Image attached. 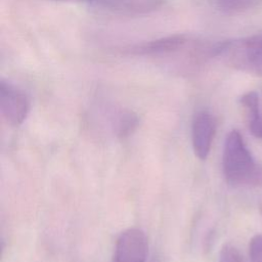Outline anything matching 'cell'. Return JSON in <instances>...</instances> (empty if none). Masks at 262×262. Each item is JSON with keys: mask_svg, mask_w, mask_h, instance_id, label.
<instances>
[{"mask_svg": "<svg viewBox=\"0 0 262 262\" xmlns=\"http://www.w3.org/2000/svg\"><path fill=\"white\" fill-rule=\"evenodd\" d=\"M218 49L219 42L211 43L184 34H176L136 44L128 51L134 55L167 59L169 62L174 59L178 63L180 59V64L183 62L185 67H194L208 58L218 56Z\"/></svg>", "mask_w": 262, "mask_h": 262, "instance_id": "obj_1", "label": "cell"}, {"mask_svg": "<svg viewBox=\"0 0 262 262\" xmlns=\"http://www.w3.org/2000/svg\"><path fill=\"white\" fill-rule=\"evenodd\" d=\"M222 166L225 179L231 185H262V164L255 162L237 130L230 131L225 138Z\"/></svg>", "mask_w": 262, "mask_h": 262, "instance_id": "obj_2", "label": "cell"}, {"mask_svg": "<svg viewBox=\"0 0 262 262\" xmlns=\"http://www.w3.org/2000/svg\"><path fill=\"white\" fill-rule=\"evenodd\" d=\"M218 56L239 71L262 76V33L220 42Z\"/></svg>", "mask_w": 262, "mask_h": 262, "instance_id": "obj_3", "label": "cell"}, {"mask_svg": "<svg viewBox=\"0 0 262 262\" xmlns=\"http://www.w3.org/2000/svg\"><path fill=\"white\" fill-rule=\"evenodd\" d=\"M0 110L2 116L10 125L18 126L28 116L30 102L21 89L8 81L1 80Z\"/></svg>", "mask_w": 262, "mask_h": 262, "instance_id": "obj_4", "label": "cell"}, {"mask_svg": "<svg viewBox=\"0 0 262 262\" xmlns=\"http://www.w3.org/2000/svg\"><path fill=\"white\" fill-rule=\"evenodd\" d=\"M147 251L145 233L139 228H128L116 242L113 262H145Z\"/></svg>", "mask_w": 262, "mask_h": 262, "instance_id": "obj_5", "label": "cell"}, {"mask_svg": "<svg viewBox=\"0 0 262 262\" xmlns=\"http://www.w3.org/2000/svg\"><path fill=\"white\" fill-rule=\"evenodd\" d=\"M216 130L214 117L207 111L199 112L191 125V140L195 156L201 160H206L210 154L212 141Z\"/></svg>", "mask_w": 262, "mask_h": 262, "instance_id": "obj_6", "label": "cell"}, {"mask_svg": "<svg viewBox=\"0 0 262 262\" xmlns=\"http://www.w3.org/2000/svg\"><path fill=\"white\" fill-rule=\"evenodd\" d=\"M164 0H103V8L127 14L147 13L159 8Z\"/></svg>", "mask_w": 262, "mask_h": 262, "instance_id": "obj_7", "label": "cell"}, {"mask_svg": "<svg viewBox=\"0 0 262 262\" xmlns=\"http://www.w3.org/2000/svg\"><path fill=\"white\" fill-rule=\"evenodd\" d=\"M241 103L246 110L251 132L256 137L262 138V114L260 112L258 94L254 91L244 94L241 97Z\"/></svg>", "mask_w": 262, "mask_h": 262, "instance_id": "obj_8", "label": "cell"}, {"mask_svg": "<svg viewBox=\"0 0 262 262\" xmlns=\"http://www.w3.org/2000/svg\"><path fill=\"white\" fill-rule=\"evenodd\" d=\"M219 9L227 13H235L252 8L262 0H214Z\"/></svg>", "mask_w": 262, "mask_h": 262, "instance_id": "obj_9", "label": "cell"}, {"mask_svg": "<svg viewBox=\"0 0 262 262\" xmlns=\"http://www.w3.org/2000/svg\"><path fill=\"white\" fill-rule=\"evenodd\" d=\"M137 117L130 112L121 113L118 117L117 132L119 136H128L137 126Z\"/></svg>", "mask_w": 262, "mask_h": 262, "instance_id": "obj_10", "label": "cell"}, {"mask_svg": "<svg viewBox=\"0 0 262 262\" xmlns=\"http://www.w3.org/2000/svg\"><path fill=\"white\" fill-rule=\"evenodd\" d=\"M219 262H243V258L233 245L226 244L220 251Z\"/></svg>", "mask_w": 262, "mask_h": 262, "instance_id": "obj_11", "label": "cell"}, {"mask_svg": "<svg viewBox=\"0 0 262 262\" xmlns=\"http://www.w3.org/2000/svg\"><path fill=\"white\" fill-rule=\"evenodd\" d=\"M251 262H262V234L254 235L249 244Z\"/></svg>", "mask_w": 262, "mask_h": 262, "instance_id": "obj_12", "label": "cell"}, {"mask_svg": "<svg viewBox=\"0 0 262 262\" xmlns=\"http://www.w3.org/2000/svg\"><path fill=\"white\" fill-rule=\"evenodd\" d=\"M55 1H63V2H78V3H91L100 6L101 0H55Z\"/></svg>", "mask_w": 262, "mask_h": 262, "instance_id": "obj_13", "label": "cell"}]
</instances>
